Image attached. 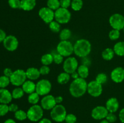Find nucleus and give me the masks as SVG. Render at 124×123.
I'll return each mask as SVG.
<instances>
[{
	"instance_id": "nucleus-1",
	"label": "nucleus",
	"mask_w": 124,
	"mask_h": 123,
	"mask_svg": "<svg viewBox=\"0 0 124 123\" xmlns=\"http://www.w3.org/2000/svg\"><path fill=\"white\" fill-rule=\"evenodd\" d=\"M87 86L88 83L85 80L79 77L72 81L69 87V91L73 97H81L87 91Z\"/></svg>"
},
{
	"instance_id": "nucleus-3",
	"label": "nucleus",
	"mask_w": 124,
	"mask_h": 123,
	"mask_svg": "<svg viewBox=\"0 0 124 123\" xmlns=\"http://www.w3.org/2000/svg\"><path fill=\"white\" fill-rule=\"evenodd\" d=\"M67 115V110L65 107L63 105L56 104L52 110L50 112L51 118L54 121L57 123H62L65 121V117Z\"/></svg>"
},
{
	"instance_id": "nucleus-42",
	"label": "nucleus",
	"mask_w": 124,
	"mask_h": 123,
	"mask_svg": "<svg viewBox=\"0 0 124 123\" xmlns=\"http://www.w3.org/2000/svg\"><path fill=\"white\" fill-rule=\"evenodd\" d=\"M39 72L41 75H47L50 73V69L48 67V66H46V65H42L39 69Z\"/></svg>"
},
{
	"instance_id": "nucleus-11",
	"label": "nucleus",
	"mask_w": 124,
	"mask_h": 123,
	"mask_svg": "<svg viewBox=\"0 0 124 123\" xmlns=\"http://www.w3.org/2000/svg\"><path fill=\"white\" fill-rule=\"evenodd\" d=\"M102 86L99 84L96 80L89 82L87 86V92L88 94L93 97H98L101 95L102 93Z\"/></svg>"
},
{
	"instance_id": "nucleus-12",
	"label": "nucleus",
	"mask_w": 124,
	"mask_h": 123,
	"mask_svg": "<svg viewBox=\"0 0 124 123\" xmlns=\"http://www.w3.org/2000/svg\"><path fill=\"white\" fill-rule=\"evenodd\" d=\"M38 14L41 19L46 24H50L54 19V12L48 7L40 8Z\"/></svg>"
},
{
	"instance_id": "nucleus-36",
	"label": "nucleus",
	"mask_w": 124,
	"mask_h": 123,
	"mask_svg": "<svg viewBox=\"0 0 124 123\" xmlns=\"http://www.w3.org/2000/svg\"><path fill=\"white\" fill-rule=\"evenodd\" d=\"M107 75L105 73H99L96 77L95 80L99 84H103L106 83L107 81Z\"/></svg>"
},
{
	"instance_id": "nucleus-53",
	"label": "nucleus",
	"mask_w": 124,
	"mask_h": 123,
	"mask_svg": "<svg viewBox=\"0 0 124 123\" xmlns=\"http://www.w3.org/2000/svg\"><path fill=\"white\" fill-rule=\"evenodd\" d=\"M123 31H124V29H123Z\"/></svg>"
},
{
	"instance_id": "nucleus-49",
	"label": "nucleus",
	"mask_w": 124,
	"mask_h": 123,
	"mask_svg": "<svg viewBox=\"0 0 124 123\" xmlns=\"http://www.w3.org/2000/svg\"><path fill=\"white\" fill-rule=\"evenodd\" d=\"M38 123H52L51 120H50L48 118H42L41 120L39 121Z\"/></svg>"
},
{
	"instance_id": "nucleus-33",
	"label": "nucleus",
	"mask_w": 124,
	"mask_h": 123,
	"mask_svg": "<svg viewBox=\"0 0 124 123\" xmlns=\"http://www.w3.org/2000/svg\"><path fill=\"white\" fill-rule=\"evenodd\" d=\"M49 28L53 33H59L61 31V24L56 20H53L49 24Z\"/></svg>"
},
{
	"instance_id": "nucleus-35",
	"label": "nucleus",
	"mask_w": 124,
	"mask_h": 123,
	"mask_svg": "<svg viewBox=\"0 0 124 123\" xmlns=\"http://www.w3.org/2000/svg\"><path fill=\"white\" fill-rule=\"evenodd\" d=\"M120 36H121V33L119 30H115V29H113L112 30H111L108 34L109 38L111 41L117 40L120 37Z\"/></svg>"
},
{
	"instance_id": "nucleus-13",
	"label": "nucleus",
	"mask_w": 124,
	"mask_h": 123,
	"mask_svg": "<svg viewBox=\"0 0 124 123\" xmlns=\"http://www.w3.org/2000/svg\"><path fill=\"white\" fill-rule=\"evenodd\" d=\"M4 47L9 51H14L18 48L19 42L16 37L13 35H8L6 36L3 41Z\"/></svg>"
},
{
	"instance_id": "nucleus-46",
	"label": "nucleus",
	"mask_w": 124,
	"mask_h": 123,
	"mask_svg": "<svg viewBox=\"0 0 124 123\" xmlns=\"http://www.w3.org/2000/svg\"><path fill=\"white\" fill-rule=\"evenodd\" d=\"M6 36H7V35H6V32L0 28V43L3 42V41L6 39Z\"/></svg>"
},
{
	"instance_id": "nucleus-37",
	"label": "nucleus",
	"mask_w": 124,
	"mask_h": 123,
	"mask_svg": "<svg viewBox=\"0 0 124 123\" xmlns=\"http://www.w3.org/2000/svg\"><path fill=\"white\" fill-rule=\"evenodd\" d=\"M8 3L11 8L14 9L21 8V0H8Z\"/></svg>"
},
{
	"instance_id": "nucleus-39",
	"label": "nucleus",
	"mask_w": 124,
	"mask_h": 123,
	"mask_svg": "<svg viewBox=\"0 0 124 123\" xmlns=\"http://www.w3.org/2000/svg\"><path fill=\"white\" fill-rule=\"evenodd\" d=\"M9 112L8 104L0 103V116H3Z\"/></svg>"
},
{
	"instance_id": "nucleus-45",
	"label": "nucleus",
	"mask_w": 124,
	"mask_h": 123,
	"mask_svg": "<svg viewBox=\"0 0 124 123\" xmlns=\"http://www.w3.org/2000/svg\"><path fill=\"white\" fill-rule=\"evenodd\" d=\"M13 71L10 68H5L4 70L3 71V73L4 75L6 77H10V76L12 75V74H13Z\"/></svg>"
},
{
	"instance_id": "nucleus-25",
	"label": "nucleus",
	"mask_w": 124,
	"mask_h": 123,
	"mask_svg": "<svg viewBox=\"0 0 124 123\" xmlns=\"http://www.w3.org/2000/svg\"><path fill=\"white\" fill-rule=\"evenodd\" d=\"M70 77L71 76H70V74L67 73L65 72H62L58 76L57 81H58V83H59L60 84H67L70 81Z\"/></svg>"
},
{
	"instance_id": "nucleus-47",
	"label": "nucleus",
	"mask_w": 124,
	"mask_h": 123,
	"mask_svg": "<svg viewBox=\"0 0 124 123\" xmlns=\"http://www.w3.org/2000/svg\"><path fill=\"white\" fill-rule=\"evenodd\" d=\"M119 118L121 123H124V108L120 110L119 113Z\"/></svg>"
},
{
	"instance_id": "nucleus-48",
	"label": "nucleus",
	"mask_w": 124,
	"mask_h": 123,
	"mask_svg": "<svg viewBox=\"0 0 124 123\" xmlns=\"http://www.w3.org/2000/svg\"><path fill=\"white\" fill-rule=\"evenodd\" d=\"M55 100H56V102L57 104H61L63 101L62 96H56Z\"/></svg>"
},
{
	"instance_id": "nucleus-51",
	"label": "nucleus",
	"mask_w": 124,
	"mask_h": 123,
	"mask_svg": "<svg viewBox=\"0 0 124 123\" xmlns=\"http://www.w3.org/2000/svg\"><path fill=\"white\" fill-rule=\"evenodd\" d=\"M4 123H16L15 122V121L13 120V119H7V120H6Z\"/></svg>"
},
{
	"instance_id": "nucleus-38",
	"label": "nucleus",
	"mask_w": 124,
	"mask_h": 123,
	"mask_svg": "<svg viewBox=\"0 0 124 123\" xmlns=\"http://www.w3.org/2000/svg\"><path fill=\"white\" fill-rule=\"evenodd\" d=\"M66 123H77V117L72 113H69L67 115L65 119Z\"/></svg>"
},
{
	"instance_id": "nucleus-29",
	"label": "nucleus",
	"mask_w": 124,
	"mask_h": 123,
	"mask_svg": "<svg viewBox=\"0 0 124 123\" xmlns=\"http://www.w3.org/2000/svg\"><path fill=\"white\" fill-rule=\"evenodd\" d=\"M24 92L23 90V88H19V87H16L15 88L12 92V95L13 98L14 99H19L24 96Z\"/></svg>"
},
{
	"instance_id": "nucleus-21",
	"label": "nucleus",
	"mask_w": 124,
	"mask_h": 123,
	"mask_svg": "<svg viewBox=\"0 0 124 123\" xmlns=\"http://www.w3.org/2000/svg\"><path fill=\"white\" fill-rule=\"evenodd\" d=\"M36 4V0H21V8L24 11L32 10Z\"/></svg>"
},
{
	"instance_id": "nucleus-28",
	"label": "nucleus",
	"mask_w": 124,
	"mask_h": 123,
	"mask_svg": "<svg viewBox=\"0 0 124 123\" xmlns=\"http://www.w3.org/2000/svg\"><path fill=\"white\" fill-rule=\"evenodd\" d=\"M39 96L40 95L36 92L31 93L29 94L28 96V101L29 103L32 105L37 104L39 101Z\"/></svg>"
},
{
	"instance_id": "nucleus-40",
	"label": "nucleus",
	"mask_w": 124,
	"mask_h": 123,
	"mask_svg": "<svg viewBox=\"0 0 124 123\" xmlns=\"http://www.w3.org/2000/svg\"><path fill=\"white\" fill-rule=\"evenodd\" d=\"M53 62L55 63L56 64H59L62 63L64 60V57L58 53H56V54H53Z\"/></svg>"
},
{
	"instance_id": "nucleus-9",
	"label": "nucleus",
	"mask_w": 124,
	"mask_h": 123,
	"mask_svg": "<svg viewBox=\"0 0 124 123\" xmlns=\"http://www.w3.org/2000/svg\"><path fill=\"white\" fill-rule=\"evenodd\" d=\"M109 24L113 29L121 31L124 28V16L119 13H115L109 18Z\"/></svg>"
},
{
	"instance_id": "nucleus-54",
	"label": "nucleus",
	"mask_w": 124,
	"mask_h": 123,
	"mask_svg": "<svg viewBox=\"0 0 124 123\" xmlns=\"http://www.w3.org/2000/svg\"></svg>"
},
{
	"instance_id": "nucleus-31",
	"label": "nucleus",
	"mask_w": 124,
	"mask_h": 123,
	"mask_svg": "<svg viewBox=\"0 0 124 123\" xmlns=\"http://www.w3.org/2000/svg\"><path fill=\"white\" fill-rule=\"evenodd\" d=\"M15 118L18 121H24L27 118V114L23 110H18L15 112Z\"/></svg>"
},
{
	"instance_id": "nucleus-44",
	"label": "nucleus",
	"mask_w": 124,
	"mask_h": 123,
	"mask_svg": "<svg viewBox=\"0 0 124 123\" xmlns=\"http://www.w3.org/2000/svg\"><path fill=\"white\" fill-rule=\"evenodd\" d=\"M8 108H9V112H16L17 110H18V106L16 104L12 103L8 106Z\"/></svg>"
},
{
	"instance_id": "nucleus-18",
	"label": "nucleus",
	"mask_w": 124,
	"mask_h": 123,
	"mask_svg": "<svg viewBox=\"0 0 124 123\" xmlns=\"http://www.w3.org/2000/svg\"><path fill=\"white\" fill-rule=\"evenodd\" d=\"M12 99V92L6 88H0V103L8 104Z\"/></svg>"
},
{
	"instance_id": "nucleus-7",
	"label": "nucleus",
	"mask_w": 124,
	"mask_h": 123,
	"mask_svg": "<svg viewBox=\"0 0 124 123\" xmlns=\"http://www.w3.org/2000/svg\"><path fill=\"white\" fill-rule=\"evenodd\" d=\"M71 16V13L67 8L60 7L54 12V19L60 24H67Z\"/></svg>"
},
{
	"instance_id": "nucleus-4",
	"label": "nucleus",
	"mask_w": 124,
	"mask_h": 123,
	"mask_svg": "<svg viewBox=\"0 0 124 123\" xmlns=\"http://www.w3.org/2000/svg\"><path fill=\"white\" fill-rule=\"evenodd\" d=\"M27 118L32 122L39 121L43 117L44 109L40 105H32L27 112Z\"/></svg>"
},
{
	"instance_id": "nucleus-55",
	"label": "nucleus",
	"mask_w": 124,
	"mask_h": 123,
	"mask_svg": "<svg viewBox=\"0 0 124 123\" xmlns=\"http://www.w3.org/2000/svg\"></svg>"
},
{
	"instance_id": "nucleus-23",
	"label": "nucleus",
	"mask_w": 124,
	"mask_h": 123,
	"mask_svg": "<svg viewBox=\"0 0 124 123\" xmlns=\"http://www.w3.org/2000/svg\"><path fill=\"white\" fill-rule=\"evenodd\" d=\"M77 72L80 78L85 79L89 75V69H88V66L86 65H81L78 68Z\"/></svg>"
},
{
	"instance_id": "nucleus-34",
	"label": "nucleus",
	"mask_w": 124,
	"mask_h": 123,
	"mask_svg": "<svg viewBox=\"0 0 124 123\" xmlns=\"http://www.w3.org/2000/svg\"><path fill=\"white\" fill-rule=\"evenodd\" d=\"M10 83V78L4 75L0 76V88H6Z\"/></svg>"
},
{
	"instance_id": "nucleus-30",
	"label": "nucleus",
	"mask_w": 124,
	"mask_h": 123,
	"mask_svg": "<svg viewBox=\"0 0 124 123\" xmlns=\"http://www.w3.org/2000/svg\"><path fill=\"white\" fill-rule=\"evenodd\" d=\"M47 6L48 8L53 10V11L56 10L61 7L60 1L59 0H48Z\"/></svg>"
},
{
	"instance_id": "nucleus-43",
	"label": "nucleus",
	"mask_w": 124,
	"mask_h": 123,
	"mask_svg": "<svg viewBox=\"0 0 124 123\" xmlns=\"http://www.w3.org/2000/svg\"><path fill=\"white\" fill-rule=\"evenodd\" d=\"M71 0H60L61 7H62V8H69L70 6H71Z\"/></svg>"
},
{
	"instance_id": "nucleus-24",
	"label": "nucleus",
	"mask_w": 124,
	"mask_h": 123,
	"mask_svg": "<svg viewBox=\"0 0 124 123\" xmlns=\"http://www.w3.org/2000/svg\"><path fill=\"white\" fill-rule=\"evenodd\" d=\"M115 53L113 49H111L110 48H107L104 49L102 53V57L103 59L105 60H111L113 59L115 56Z\"/></svg>"
},
{
	"instance_id": "nucleus-19",
	"label": "nucleus",
	"mask_w": 124,
	"mask_h": 123,
	"mask_svg": "<svg viewBox=\"0 0 124 123\" xmlns=\"http://www.w3.org/2000/svg\"><path fill=\"white\" fill-rule=\"evenodd\" d=\"M27 78L31 81L36 80L39 78L41 74H40L39 69L36 68L31 67L28 68L25 71Z\"/></svg>"
},
{
	"instance_id": "nucleus-16",
	"label": "nucleus",
	"mask_w": 124,
	"mask_h": 123,
	"mask_svg": "<svg viewBox=\"0 0 124 123\" xmlns=\"http://www.w3.org/2000/svg\"><path fill=\"white\" fill-rule=\"evenodd\" d=\"M111 78L115 83H122L124 80V68L119 66L114 69L111 72Z\"/></svg>"
},
{
	"instance_id": "nucleus-26",
	"label": "nucleus",
	"mask_w": 124,
	"mask_h": 123,
	"mask_svg": "<svg viewBox=\"0 0 124 123\" xmlns=\"http://www.w3.org/2000/svg\"><path fill=\"white\" fill-rule=\"evenodd\" d=\"M41 63L43 65L48 66L49 65L52 64L53 62V54L47 53L44 54L41 57Z\"/></svg>"
},
{
	"instance_id": "nucleus-20",
	"label": "nucleus",
	"mask_w": 124,
	"mask_h": 123,
	"mask_svg": "<svg viewBox=\"0 0 124 123\" xmlns=\"http://www.w3.org/2000/svg\"><path fill=\"white\" fill-rule=\"evenodd\" d=\"M21 86L24 92L26 94H30L36 92V84L30 80L25 81Z\"/></svg>"
},
{
	"instance_id": "nucleus-14",
	"label": "nucleus",
	"mask_w": 124,
	"mask_h": 123,
	"mask_svg": "<svg viewBox=\"0 0 124 123\" xmlns=\"http://www.w3.org/2000/svg\"><path fill=\"white\" fill-rule=\"evenodd\" d=\"M108 111L106 107L102 106H98L94 107L92 111V116L96 120H102L106 118Z\"/></svg>"
},
{
	"instance_id": "nucleus-5",
	"label": "nucleus",
	"mask_w": 124,
	"mask_h": 123,
	"mask_svg": "<svg viewBox=\"0 0 124 123\" xmlns=\"http://www.w3.org/2000/svg\"><path fill=\"white\" fill-rule=\"evenodd\" d=\"M27 76L25 71L23 69H18L13 71V74L10 77V83L12 85L16 87L22 86L26 81Z\"/></svg>"
},
{
	"instance_id": "nucleus-32",
	"label": "nucleus",
	"mask_w": 124,
	"mask_h": 123,
	"mask_svg": "<svg viewBox=\"0 0 124 123\" xmlns=\"http://www.w3.org/2000/svg\"><path fill=\"white\" fill-rule=\"evenodd\" d=\"M83 6L82 0H72L71 3V7L73 10L79 11Z\"/></svg>"
},
{
	"instance_id": "nucleus-8",
	"label": "nucleus",
	"mask_w": 124,
	"mask_h": 123,
	"mask_svg": "<svg viewBox=\"0 0 124 123\" xmlns=\"http://www.w3.org/2000/svg\"><path fill=\"white\" fill-rule=\"evenodd\" d=\"M52 89V83L48 80L42 79L36 84V92L40 96L48 95Z\"/></svg>"
},
{
	"instance_id": "nucleus-15",
	"label": "nucleus",
	"mask_w": 124,
	"mask_h": 123,
	"mask_svg": "<svg viewBox=\"0 0 124 123\" xmlns=\"http://www.w3.org/2000/svg\"><path fill=\"white\" fill-rule=\"evenodd\" d=\"M57 104L55 97L52 95H45L41 101V106L44 110H52Z\"/></svg>"
},
{
	"instance_id": "nucleus-2",
	"label": "nucleus",
	"mask_w": 124,
	"mask_h": 123,
	"mask_svg": "<svg viewBox=\"0 0 124 123\" xmlns=\"http://www.w3.org/2000/svg\"><path fill=\"white\" fill-rule=\"evenodd\" d=\"M74 53L79 57L85 58L89 55L92 51V45L87 39H81L73 45Z\"/></svg>"
},
{
	"instance_id": "nucleus-50",
	"label": "nucleus",
	"mask_w": 124,
	"mask_h": 123,
	"mask_svg": "<svg viewBox=\"0 0 124 123\" xmlns=\"http://www.w3.org/2000/svg\"><path fill=\"white\" fill-rule=\"evenodd\" d=\"M71 77H72L74 80L79 78V74L78 73L77 71H75V72H73L72 74H71Z\"/></svg>"
},
{
	"instance_id": "nucleus-6",
	"label": "nucleus",
	"mask_w": 124,
	"mask_h": 123,
	"mask_svg": "<svg viewBox=\"0 0 124 123\" xmlns=\"http://www.w3.org/2000/svg\"><path fill=\"white\" fill-rule=\"evenodd\" d=\"M56 50L63 57H70L74 53L73 45L69 41H61L57 45Z\"/></svg>"
},
{
	"instance_id": "nucleus-41",
	"label": "nucleus",
	"mask_w": 124,
	"mask_h": 123,
	"mask_svg": "<svg viewBox=\"0 0 124 123\" xmlns=\"http://www.w3.org/2000/svg\"><path fill=\"white\" fill-rule=\"evenodd\" d=\"M105 119L108 121L110 123H114L117 121V116L115 114V113H110V112H109Z\"/></svg>"
},
{
	"instance_id": "nucleus-17",
	"label": "nucleus",
	"mask_w": 124,
	"mask_h": 123,
	"mask_svg": "<svg viewBox=\"0 0 124 123\" xmlns=\"http://www.w3.org/2000/svg\"><path fill=\"white\" fill-rule=\"evenodd\" d=\"M105 107L108 112L115 113L119 108V102L116 98L111 97L107 101Z\"/></svg>"
},
{
	"instance_id": "nucleus-52",
	"label": "nucleus",
	"mask_w": 124,
	"mask_h": 123,
	"mask_svg": "<svg viewBox=\"0 0 124 123\" xmlns=\"http://www.w3.org/2000/svg\"><path fill=\"white\" fill-rule=\"evenodd\" d=\"M100 123H110L108 121H107L106 119H102L101 121L100 122Z\"/></svg>"
},
{
	"instance_id": "nucleus-27",
	"label": "nucleus",
	"mask_w": 124,
	"mask_h": 123,
	"mask_svg": "<svg viewBox=\"0 0 124 123\" xmlns=\"http://www.w3.org/2000/svg\"><path fill=\"white\" fill-rule=\"evenodd\" d=\"M71 36V31L69 28H64L59 32V38L61 41H69Z\"/></svg>"
},
{
	"instance_id": "nucleus-22",
	"label": "nucleus",
	"mask_w": 124,
	"mask_h": 123,
	"mask_svg": "<svg viewBox=\"0 0 124 123\" xmlns=\"http://www.w3.org/2000/svg\"><path fill=\"white\" fill-rule=\"evenodd\" d=\"M113 50L115 54L120 57L124 56V41L117 42L114 45Z\"/></svg>"
},
{
	"instance_id": "nucleus-10",
	"label": "nucleus",
	"mask_w": 124,
	"mask_h": 123,
	"mask_svg": "<svg viewBox=\"0 0 124 123\" xmlns=\"http://www.w3.org/2000/svg\"><path fill=\"white\" fill-rule=\"evenodd\" d=\"M78 62L74 57H69L63 63V69L64 72L70 74L77 71Z\"/></svg>"
}]
</instances>
